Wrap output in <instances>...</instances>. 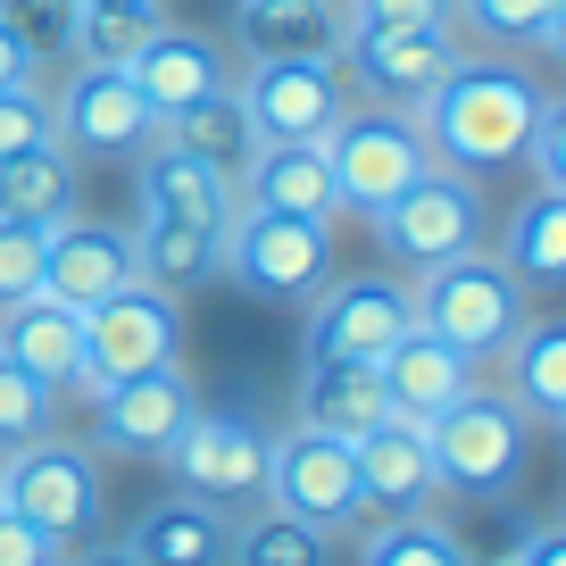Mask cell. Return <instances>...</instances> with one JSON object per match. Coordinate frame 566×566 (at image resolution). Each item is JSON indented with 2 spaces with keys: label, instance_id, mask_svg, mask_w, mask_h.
<instances>
[{
  "label": "cell",
  "instance_id": "4fadbf2b",
  "mask_svg": "<svg viewBox=\"0 0 566 566\" xmlns=\"http://www.w3.org/2000/svg\"><path fill=\"white\" fill-rule=\"evenodd\" d=\"M266 509L317 525L325 542L350 533V525H367V516H358V459H350V442L308 433V424L275 433V450H266Z\"/></svg>",
  "mask_w": 566,
  "mask_h": 566
},
{
  "label": "cell",
  "instance_id": "d4e9b609",
  "mask_svg": "<svg viewBox=\"0 0 566 566\" xmlns=\"http://www.w3.org/2000/svg\"><path fill=\"white\" fill-rule=\"evenodd\" d=\"M391 417L384 400V375L375 367H342V358H308L301 367V417L308 433H334V442H358V433H375V424Z\"/></svg>",
  "mask_w": 566,
  "mask_h": 566
},
{
  "label": "cell",
  "instance_id": "4316f807",
  "mask_svg": "<svg viewBox=\"0 0 566 566\" xmlns=\"http://www.w3.org/2000/svg\"><path fill=\"white\" fill-rule=\"evenodd\" d=\"M500 358H509V400L525 408V424H566V325L525 317Z\"/></svg>",
  "mask_w": 566,
  "mask_h": 566
},
{
  "label": "cell",
  "instance_id": "7a4b0ae2",
  "mask_svg": "<svg viewBox=\"0 0 566 566\" xmlns=\"http://www.w3.org/2000/svg\"><path fill=\"white\" fill-rule=\"evenodd\" d=\"M408 301H417L424 334L450 342V350L475 358V367H483V358H500L516 342V325L533 317V308H525V283H516L492 250H467V259L424 266V275L408 283Z\"/></svg>",
  "mask_w": 566,
  "mask_h": 566
},
{
  "label": "cell",
  "instance_id": "8992f818",
  "mask_svg": "<svg viewBox=\"0 0 566 566\" xmlns=\"http://www.w3.org/2000/svg\"><path fill=\"white\" fill-rule=\"evenodd\" d=\"M266 450H275V433L259 417H242V408H192V424L167 450V475H176V492L233 516V509H259L266 500Z\"/></svg>",
  "mask_w": 566,
  "mask_h": 566
},
{
  "label": "cell",
  "instance_id": "8d00e7d4",
  "mask_svg": "<svg viewBox=\"0 0 566 566\" xmlns=\"http://www.w3.org/2000/svg\"><path fill=\"white\" fill-rule=\"evenodd\" d=\"M42 233H51V226H18V217H0V308L42 292Z\"/></svg>",
  "mask_w": 566,
  "mask_h": 566
},
{
  "label": "cell",
  "instance_id": "52a82bcc",
  "mask_svg": "<svg viewBox=\"0 0 566 566\" xmlns=\"http://www.w3.org/2000/svg\"><path fill=\"white\" fill-rule=\"evenodd\" d=\"M0 509L25 516L42 542L67 549V542H84L92 516H101V467H92V450L42 433V442H25V450L0 459Z\"/></svg>",
  "mask_w": 566,
  "mask_h": 566
},
{
  "label": "cell",
  "instance_id": "277c9868",
  "mask_svg": "<svg viewBox=\"0 0 566 566\" xmlns=\"http://www.w3.org/2000/svg\"><path fill=\"white\" fill-rule=\"evenodd\" d=\"M367 226L408 275H424V266H442V259L483 250V192H475V176H459V167L433 159L417 184H400Z\"/></svg>",
  "mask_w": 566,
  "mask_h": 566
},
{
  "label": "cell",
  "instance_id": "3957f363",
  "mask_svg": "<svg viewBox=\"0 0 566 566\" xmlns=\"http://www.w3.org/2000/svg\"><path fill=\"white\" fill-rule=\"evenodd\" d=\"M217 275H233L242 292H259V301H292V308H308L325 283H334V226H325V217L233 209Z\"/></svg>",
  "mask_w": 566,
  "mask_h": 566
},
{
  "label": "cell",
  "instance_id": "30bf717a",
  "mask_svg": "<svg viewBox=\"0 0 566 566\" xmlns=\"http://www.w3.org/2000/svg\"><path fill=\"white\" fill-rule=\"evenodd\" d=\"M176 350H184L176 292L125 283V292H108L101 308H84V375H75V391H108V384H125V375H150Z\"/></svg>",
  "mask_w": 566,
  "mask_h": 566
},
{
  "label": "cell",
  "instance_id": "9a60e30c",
  "mask_svg": "<svg viewBox=\"0 0 566 566\" xmlns=\"http://www.w3.org/2000/svg\"><path fill=\"white\" fill-rule=\"evenodd\" d=\"M125 283H142L134 233H125V226L75 209V217H59V226L42 233V292H51V301H67L75 317H84V308H101L108 292H125Z\"/></svg>",
  "mask_w": 566,
  "mask_h": 566
},
{
  "label": "cell",
  "instance_id": "ba28073f",
  "mask_svg": "<svg viewBox=\"0 0 566 566\" xmlns=\"http://www.w3.org/2000/svg\"><path fill=\"white\" fill-rule=\"evenodd\" d=\"M342 75H350V101L358 108H400L417 117L433 101L450 67H459V42L450 25H367V34H342Z\"/></svg>",
  "mask_w": 566,
  "mask_h": 566
},
{
  "label": "cell",
  "instance_id": "f546056e",
  "mask_svg": "<svg viewBox=\"0 0 566 566\" xmlns=\"http://www.w3.org/2000/svg\"><path fill=\"white\" fill-rule=\"evenodd\" d=\"M500 266L516 283H566V192H533L500 233Z\"/></svg>",
  "mask_w": 566,
  "mask_h": 566
},
{
  "label": "cell",
  "instance_id": "5bb4252c",
  "mask_svg": "<svg viewBox=\"0 0 566 566\" xmlns=\"http://www.w3.org/2000/svg\"><path fill=\"white\" fill-rule=\"evenodd\" d=\"M325 159H334L342 209L375 217L400 184H417L424 167H433V150H424L417 117H400V108H350V117L325 134Z\"/></svg>",
  "mask_w": 566,
  "mask_h": 566
},
{
  "label": "cell",
  "instance_id": "d6a6232c",
  "mask_svg": "<svg viewBox=\"0 0 566 566\" xmlns=\"http://www.w3.org/2000/svg\"><path fill=\"white\" fill-rule=\"evenodd\" d=\"M358 566H475L467 558V542L450 525H433V516H391V525H375L367 533V558Z\"/></svg>",
  "mask_w": 566,
  "mask_h": 566
},
{
  "label": "cell",
  "instance_id": "d6986e66",
  "mask_svg": "<svg viewBox=\"0 0 566 566\" xmlns=\"http://www.w3.org/2000/svg\"><path fill=\"white\" fill-rule=\"evenodd\" d=\"M134 200H142V226H233V176H217V167L184 159L176 142H150L134 167Z\"/></svg>",
  "mask_w": 566,
  "mask_h": 566
},
{
  "label": "cell",
  "instance_id": "4dcf8cb0",
  "mask_svg": "<svg viewBox=\"0 0 566 566\" xmlns=\"http://www.w3.org/2000/svg\"><path fill=\"white\" fill-rule=\"evenodd\" d=\"M450 18H467V34L500 42V51H558L566 0H450Z\"/></svg>",
  "mask_w": 566,
  "mask_h": 566
},
{
  "label": "cell",
  "instance_id": "83f0119b",
  "mask_svg": "<svg viewBox=\"0 0 566 566\" xmlns=\"http://www.w3.org/2000/svg\"><path fill=\"white\" fill-rule=\"evenodd\" d=\"M159 142H176L184 159L217 167V176H242V159L259 150V134H250V117H242V101H233V84H217L209 101L176 108V117L159 125Z\"/></svg>",
  "mask_w": 566,
  "mask_h": 566
},
{
  "label": "cell",
  "instance_id": "e575fe53",
  "mask_svg": "<svg viewBox=\"0 0 566 566\" xmlns=\"http://www.w3.org/2000/svg\"><path fill=\"white\" fill-rule=\"evenodd\" d=\"M51 408H59L51 384H34L25 367H9V358H0V450L42 442V433H51Z\"/></svg>",
  "mask_w": 566,
  "mask_h": 566
},
{
  "label": "cell",
  "instance_id": "603a6c76",
  "mask_svg": "<svg viewBox=\"0 0 566 566\" xmlns=\"http://www.w3.org/2000/svg\"><path fill=\"white\" fill-rule=\"evenodd\" d=\"M125 549H134V566H226L233 516L209 509V500H192V492L150 500V509L134 516V533H125Z\"/></svg>",
  "mask_w": 566,
  "mask_h": 566
},
{
  "label": "cell",
  "instance_id": "7bdbcfd3",
  "mask_svg": "<svg viewBox=\"0 0 566 566\" xmlns=\"http://www.w3.org/2000/svg\"><path fill=\"white\" fill-rule=\"evenodd\" d=\"M0 84H34V51L18 42V25L0 18Z\"/></svg>",
  "mask_w": 566,
  "mask_h": 566
},
{
  "label": "cell",
  "instance_id": "7c38bea8",
  "mask_svg": "<svg viewBox=\"0 0 566 566\" xmlns=\"http://www.w3.org/2000/svg\"><path fill=\"white\" fill-rule=\"evenodd\" d=\"M51 125H59V150H75V159H142L167 117L142 101V84L125 67H84L75 59V75L51 101Z\"/></svg>",
  "mask_w": 566,
  "mask_h": 566
},
{
  "label": "cell",
  "instance_id": "f1b7e54d",
  "mask_svg": "<svg viewBox=\"0 0 566 566\" xmlns=\"http://www.w3.org/2000/svg\"><path fill=\"white\" fill-rule=\"evenodd\" d=\"M217 259H226V233L217 226H134V266L142 283H159V292H192V283L217 275Z\"/></svg>",
  "mask_w": 566,
  "mask_h": 566
},
{
  "label": "cell",
  "instance_id": "cb8c5ba5",
  "mask_svg": "<svg viewBox=\"0 0 566 566\" xmlns=\"http://www.w3.org/2000/svg\"><path fill=\"white\" fill-rule=\"evenodd\" d=\"M233 42L242 59H334L342 9L334 0H233Z\"/></svg>",
  "mask_w": 566,
  "mask_h": 566
},
{
  "label": "cell",
  "instance_id": "60d3db41",
  "mask_svg": "<svg viewBox=\"0 0 566 566\" xmlns=\"http://www.w3.org/2000/svg\"><path fill=\"white\" fill-rule=\"evenodd\" d=\"M0 566H59V542H42L25 516L0 509Z\"/></svg>",
  "mask_w": 566,
  "mask_h": 566
},
{
  "label": "cell",
  "instance_id": "ffe728a7",
  "mask_svg": "<svg viewBox=\"0 0 566 566\" xmlns=\"http://www.w3.org/2000/svg\"><path fill=\"white\" fill-rule=\"evenodd\" d=\"M375 375H384V400H391V417H400V424H433L450 400L475 391V358H459L450 342L424 334V325H408V334L375 358Z\"/></svg>",
  "mask_w": 566,
  "mask_h": 566
},
{
  "label": "cell",
  "instance_id": "7402d4cb",
  "mask_svg": "<svg viewBox=\"0 0 566 566\" xmlns=\"http://www.w3.org/2000/svg\"><path fill=\"white\" fill-rule=\"evenodd\" d=\"M0 358L25 367L34 384H51V391H75V375H84V317H75L67 301H51V292L9 301V308H0Z\"/></svg>",
  "mask_w": 566,
  "mask_h": 566
},
{
  "label": "cell",
  "instance_id": "9c48e42d",
  "mask_svg": "<svg viewBox=\"0 0 566 566\" xmlns=\"http://www.w3.org/2000/svg\"><path fill=\"white\" fill-rule=\"evenodd\" d=\"M233 101H242V117H250L259 142H325L358 108L342 59H250Z\"/></svg>",
  "mask_w": 566,
  "mask_h": 566
},
{
  "label": "cell",
  "instance_id": "836d02e7",
  "mask_svg": "<svg viewBox=\"0 0 566 566\" xmlns=\"http://www.w3.org/2000/svg\"><path fill=\"white\" fill-rule=\"evenodd\" d=\"M159 18L167 9H75V42L67 51L84 59V67H125L142 42L159 34Z\"/></svg>",
  "mask_w": 566,
  "mask_h": 566
},
{
  "label": "cell",
  "instance_id": "d590c367",
  "mask_svg": "<svg viewBox=\"0 0 566 566\" xmlns=\"http://www.w3.org/2000/svg\"><path fill=\"white\" fill-rule=\"evenodd\" d=\"M42 142H59L51 101H42L34 84H0V159H25V150H42Z\"/></svg>",
  "mask_w": 566,
  "mask_h": 566
},
{
  "label": "cell",
  "instance_id": "e0dca14e",
  "mask_svg": "<svg viewBox=\"0 0 566 566\" xmlns=\"http://www.w3.org/2000/svg\"><path fill=\"white\" fill-rule=\"evenodd\" d=\"M350 459H358V516H375V525L433 509V492H442L433 450H424V424L384 417L375 433H358V442H350Z\"/></svg>",
  "mask_w": 566,
  "mask_h": 566
},
{
  "label": "cell",
  "instance_id": "8fae6325",
  "mask_svg": "<svg viewBox=\"0 0 566 566\" xmlns=\"http://www.w3.org/2000/svg\"><path fill=\"white\" fill-rule=\"evenodd\" d=\"M417 325V301H408L400 275H334L308 301L301 325V358H342V367H375L391 342Z\"/></svg>",
  "mask_w": 566,
  "mask_h": 566
},
{
  "label": "cell",
  "instance_id": "1f68e13d",
  "mask_svg": "<svg viewBox=\"0 0 566 566\" xmlns=\"http://www.w3.org/2000/svg\"><path fill=\"white\" fill-rule=\"evenodd\" d=\"M226 566H325V533L301 525V516H283V509H250L242 525H233V549Z\"/></svg>",
  "mask_w": 566,
  "mask_h": 566
},
{
  "label": "cell",
  "instance_id": "74e56055",
  "mask_svg": "<svg viewBox=\"0 0 566 566\" xmlns=\"http://www.w3.org/2000/svg\"><path fill=\"white\" fill-rule=\"evenodd\" d=\"M75 9H84V0H0V18L18 25V42L34 59H51V51L75 42Z\"/></svg>",
  "mask_w": 566,
  "mask_h": 566
},
{
  "label": "cell",
  "instance_id": "b9f144b4",
  "mask_svg": "<svg viewBox=\"0 0 566 566\" xmlns=\"http://www.w3.org/2000/svg\"><path fill=\"white\" fill-rule=\"evenodd\" d=\"M509 566H566V533H558V525H533L525 549H516Z\"/></svg>",
  "mask_w": 566,
  "mask_h": 566
},
{
  "label": "cell",
  "instance_id": "f35d334b",
  "mask_svg": "<svg viewBox=\"0 0 566 566\" xmlns=\"http://www.w3.org/2000/svg\"><path fill=\"white\" fill-rule=\"evenodd\" d=\"M342 34H367V25H450V0H334Z\"/></svg>",
  "mask_w": 566,
  "mask_h": 566
},
{
  "label": "cell",
  "instance_id": "44dd1931",
  "mask_svg": "<svg viewBox=\"0 0 566 566\" xmlns=\"http://www.w3.org/2000/svg\"><path fill=\"white\" fill-rule=\"evenodd\" d=\"M125 75L142 84V101L159 108V117H176V108L209 101L217 84H233V75H226V51H217L209 34H192V25H167V18H159V34L125 59Z\"/></svg>",
  "mask_w": 566,
  "mask_h": 566
},
{
  "label": "cell",
  "instance_id": "f6af8a7d",
  "mask_svg": "<svg viewBox=\"0 0 566 566\" xmlns=\"http://www.w3.org/2000/svg\"><path fill=\"white\" fill-rule=\"evenodd\" d=\"M84 9H159V0H84Z\"/></svg>",
  "mask_w": 566,
  "mask_h": 566
},
{
  "label": "cell",
  "instance_id": "5b68a950",
  "mask_svg": "<svg viewBox=\"0 0 566 566\" xmlns=\"http://www.w3.org/2000/svg\"><path fill=\"white\" fill-rule=\"evenodd\" d=\"M525 442H533V424L509 391H467V400H450L442 417L424 424L433 475L450 492H509L525 475Z\"/></svg>",
  "mask_w": 566,
  "mask_h": 566
},
{
  "label": "cell",
  "instance_id": "bcb514c9",
  "mask_svg": "<svg viewBox=\"0 0 566 566\" xmlns=\"http://www.w3.org/2000/svg\"><path fill=\"white\" fill-rule=\"evenodd\" d=\"M500 566H509V558H500Z\"/></svg>",
  "mask_w": 566,
  "mask_h": 566
},
{
  "label": "cell",
  "instance_id": "484cf974",
  "mask_svg": "<svg viewBox=\"0 0 566 566\" xmlns=\"http://www.w3.org/2000/svg\"><path fill=\"white\" fill-rule=\"evenodd\" d=\"M75 192H84V159L42 142L25 159H0V217H18V226H59L75 217Z\"/></svg>",
  "mask_w": 566,
  "mask_h": 566
},
{
  "label": "cell",
  "instance_id": "2e32d148",
  "mask_svg": "<svg viewBox=\"0 0 566 566\" xmlns=\"http://www.w3.org/2000/svg\"><path fill=\"white\" fill-rule=\"evenodd\" d=\"M192 408H200V391H192V375H184L176 358L150 367V375H125V384L92 391V424H101V442L125 450V459H167L176 433L192 424Z\"/></svg>",
  "mask_w": 566,
  "mask_h": 566
},
{
  "label": "cell",
  "instance_id": "ee69618b",
  "mask_svg": "<svg viewBox=\"0 0 566 566\" xmlns=\"http://www.w3.org/2000/svg\"><path fill=\"white\" fill-rule=\"evenodd\" d=\"M59 566H134V549H75V558H67V549H59Z\"/></svg>",
  "mask_w": 566,
  "mask_h": 566
},
{
  "label": "cell",
  "instance_id": "ab89813d",
  "mask_svg": "<svg viewBox=\"0 0 566 566\" xmlns=\"http://www.w3.org/2000/svg\"><path fill=\"white\" fill-rule=\"evenodd\" d=\"M525 159H533V184H542V192H566V101H542V117H533V134H525Z\"/></svg>",
  "mask_w": 566,
  "mask_h": 566
},
{
  "label": "cell",
  "instance_id": "6da1fadb",
  "mask_svg": "<svg viewBox=\"0 0 566 566\" xmlns=\"http://www.w3.org/2000/svg\"><path fill=\"white\" fill-rule=\"evenodd\" d=\"M549 92L533 84L516 59H459V67L433 84V101L417 108L424 150L459 176H500V167L525 159V134L542 117Z\"/></svg>",
  "mask_w": 566,
  "mask_h": 566
},
{
  "label": "cell",
  "instance_id": "ac0fdd59",
  "mask_svg": "<svg viewBox=\"0 0 566 566\" xmlns=\"http://www.w3.org/2000/svg\"><path fill=\"white\" fill-rule=\"evenodd\" d=\"M233 200L242 209H275V217H342V192H334V159L325 142H259L233 176Z\"/></svg>",
  "mask_w": 566,
  "mask_h": 566
}]
</instances>
